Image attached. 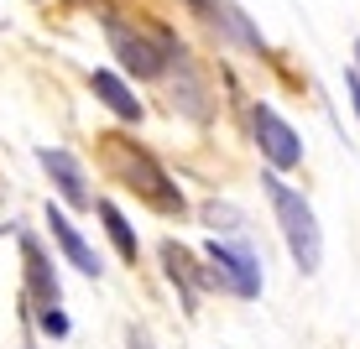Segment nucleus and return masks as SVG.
Segmentation results:
<instances>
[{
	"instance_id": "f257e3e1",
	"label": "nucleus",
	"mask_w": 360,
	"mask_h": 349,
	"mask_svg": "<svg viewBox=\"0 0 360 349\" xmlns=\"http://www.w3.org/2000/svg\"><path fill=\"white\" fill-rule=\"evenodd\" d=\"M105 141V162H110V172H115L126 188L141 198L146 209H157V214H167V219H183L188 214V198H183V188L172 183V172L157 162L152 152H146L141 141H131V136H99Z\"/></svg>"
},
{
	"instance_id": "f03ea898",
	"label": "nucleus",
	"mask_w": 360,
	"mask_h": 349,
	"mask_svg": "<svg viewBox=\"0 0 360 349\" xmlns=\"http://www.w3.org/2000/svg\"><path fill=\"white\" fill-rule=\"evenodd\" d=\"M262 193H266V204H271V219H277L282 240H288L292 266L303 271V277H314V271L324 266V230H319L314 204H308L297 188H288L282 172H262Z\"/></svg>"
},
{
	"instance_id": "7ed1b4c3",
	"label": "nucleus",
	"mask_w": 360,
	"mask_h": 349,
	"mask_svg": "<svg viewBox=\"0 0 360 349\" xmlns=\"http://www.w3.org/2000/svg\"><path fill=\"white\" fill-rule=\"evenodd\" d=\"M99 27H105V42L110 53L120 58V68L131 73V79H167L172 63L183 58V42L162 27H131V21L120 16H99Z\"/></svg>"
},
{
	"instance_id": "20e7f679",
	"label": "nucleus",
	"mask_w": 360,
	"mask_h": 349,
	"mask_svg": "<svg viewBox=\"0 0 360 349\" xmlns=\"http://www.w3.org/2000/svg\"><path fill=\"white\" fill-rule=\"evenodd\" d=\"M204 261H209V277H214L225 292H235L240 303H256L262 297V256L251 251L245 240H209L204 245Z\"/></svg>"
},
{
	"instance_id": "39448f33",
	"label": "nucleus",
	"mask_w": 360,
	"mask_h": 349,
	"mask_svg": "<svg viewBox=\"0 0 360 349\" xmlns=\"http://www.w3.org/2000/svg\"><path fill=\"white\" fill-rule=\"evenodd\" d=\"M188 11H193V16L204 21V27L214 32L225 47H240V53L266 58V37H262V27H256V21L245 16L235 0H188Z\"/></svg>"
},
{
	"instance_id": "423d86ee",
	"label": "nucleus",
	"mask_w": 360,
	"mask_h": 349,
	"mask_svg": "<svg viewBox=\"0 0 360 349\" xmlns=\"http://www.w3.org/2000/svg\"><path fill=\"white\" fill-rule=\"evenodd\" d=\"M251 136H256V146H262L266 172H292L297 162H303V136H297L271 105H251Z\"/></svg>"
},
{
	"instance_id": "0eeeda50",
	"label": "nucleus",
	"mask_w": 360,
	"mask_h": 349,
	"mask_svg": "<svg viewBox=\"0 0 360 349\" xmlns=\"http://www.w3.org/2000/svg\"><path fill=\"white\" fill-rule=\"evenodd\" d=\"M157 261H162V277L178 287V308L183 313H198V297H204V287L214 282L209 277V261H198L188 245H178V240H162L157 245Z\"/></svg>"
},
{
	"instance_id": "6e6552de",
	"label": "nucleus",
	"mask_w": 360,
	"mask_h": 349,
	"mask_svg": "<svg viewBox=\"0 0 360 349\" xmlns=\"http://www.w3.org/2000/svg\"><path fill=\"white\" fill-rule=\"evenodd\" d=\"M21 245V277H27V303H37V313L42 308H63V282H58V266L53 256H47V245L37 240L32 230L16 235Z\"/></svg>"
},
{
	"instance_id": "1a4fd4ad",
	"label": "nucleus",
	"mask_w": 360,
	"mask_h": 349,
	"mask_svg": "<svg viewBox=\"0 0 360 349\" xmlns=\"http://www.w3.org/2000/svg\"><path fill=\"white\" fill-rule=\"evenodd\" d=\"M37 162H42V172L53 178V188H58L63 204H73V209H94L99 204L94 188H89V172H84V162L73 152H63V146H37Z\"/></svg>"
},
{
	"instance_id": "9d476101",
	"label": "nucleus",
	"mask_w": 360,
	"mask_h": 349,
	"mask_svg": "<svg viewBox=\"0 0 360 349\" xmlns=\"http://www.w3.org/2000/svg\"><path fill=\"white\" fill-rule=\"evenodd\" d=\"M47 230H53V245H58V251H63V261H68V266L99 282V271H105V266H99L94 245L84 240V235H79V224H73V219H68V214H63V209H58V204H47Z\"/></svg>"
},
{
	"instance_id": "9b49d317",
	"label": "nucleus",
	"mask_w": 360,
	"mask_h": 349,
	"mask_svg": "<svg viewBox=\"0 0 360 349\" xmlns=\"http://www.w3.org/2000/svg\"><path fill=\"white\" fill-rule=\"evenodd\" d=\"M89 89H94V99H99V105H105L115 120H126V126H141L146 105L136 99V89L120 79L115 68H94V73H89Z\"/></svg>"
},
{
	"instance_id": "f8f14e48",
	"label": "nucleus",
	"mask_w": 360,
	"mask_h": 349,
	"mask_svg": "<svg viewBox=\"0 0 360 349\" xmlns=\"http://www.w3.org/2000/svg\"><path fill=\"white\" fill-rule=\"evenodd\" d=\"M172 105L183 110L188 120H209V89H204V79H198V68H193V58L183 53L178 63H172Z\"/></svg>"
},
{
	"instance_id": "ddd939ff",
	"label": "nucleus",
	"mask_w": 360,
	"mask_h": 349,
	"mask_svg": "<svg viewBox=\"0 0 360 349\" xmlns=\"http://www.w3.org/2000/svg\"><path fill=\"white\" fill-rule=\"evenodd\" d=\"M94 214H99V224H105V235H110V245H115V256L120 261H131L136 266V256H141V240H136V230H131V219L120 214L110 198H99L94 204Z\"/></svg>"
},
{
	"instance_id": "4468645a",
	"label": "nucleus",
	"mask_w": 360,
	"mask_h": 349,
	"mask_svg": "<svg viewBox=\"0 0 360 349\" xmlns=\"http://www.w3.org/2000/svg\"><path fill=\"white\" fill-rule=\"evenodd\" d=\"M198 214H204V224L219 235V240H230V235H240V230H245L240 209H235V204H219V198H209V204L198 209Z\"/></svg>"
},
{
	"instance_id": "2eb2a0df",
	"label": "nucleus",
	"mask_w": 360,
	"mask_h": 349,
	"mask_svg": "<svg viewBox=\"0 0 360 349\" xmlns=\"http://www.w3.org/2000/svg\"><path fill=\"white\" fill-rule=\"evenodd\" d=\"M42 334H53V339H68V313H63V308H42Z\"/></svg>"
},
{
	"instance_id": "dca6fc26",
	"label": "nucleus",
	"mask_w": 360,
	"mask_h": 349,
	"mask_svg": "<svg viewBox=\"0 0 360 349\" xmlns=\"http://www.w3.org/2000/svg\"><path fill=\"white\" fill-rule=\"evenodd\" d=\"M345 94H350V105H355V115H360V68L355 63L345 68Z\"/></svg>"
},
{
	"instance_id": "f3484780",
	"label": "nucleus",
	"mask_w": 360,
	"mask_h": 349,
	"mask_svg": "<svg viewBox=\"0 0 360 349\" xmlns=\"http://www.w3.org/2000/svg\"><path fill=\"white\" fill-rule=\"evenodd\" d=\"M126 349H152V339H146L141 329H131V334H126Z\"/></svg>"
},
{
	"instance_id": "a211bd4d",
	"label": "nucleus",
	"mask_w": 360,
	"mask_h": 349,
	"mask_svg": "<svg viewBox=\"0 0 360 349\" xmlns=\"http://www.w3.org/2000/svg\"><path fill=\"white\" fill-rule=\"evenodd\" d=\"M68 6H94V0H68ZM99 6H105V0H99Z\"/></svg>"
},
{
	"instance_id": "6ab92c4d",
	"label": "nucleus",
	"mask_w": 360,
	"mask_h": 349,
	"mask_svg": "<svg viewBox=\"0 0 360 349\" xmlns=\"http://www.w3.org/2000/svg\"><path fill=\"white\" fill-rule=\"evenodd\" d=\"M355 68H360V37H355Z\"/></svg>"
}]
</instances>
